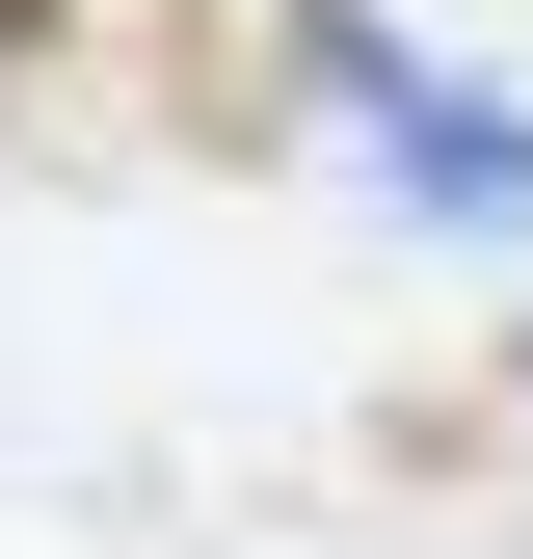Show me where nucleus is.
<instances>
[{
    "mask_svg": "<svg viewBox=\"0 0 533 559\" xmlns=\"http://www.w3.org/2000/svg\"><path fill=\"white\" fill-rule=\"evenodd\" d=\"M320 107H347L374 133V160H400V214H533V107H481V81H427V53H400V27H347V0H320Z\"/></svg>",
    "mask_w": 533,
    "mask_h": 559,
    "instance_id": "f257e3e1",
    "label": "nucleus"
},
{
    "mask_svg": "<svg viewBox=\"0 0 533 559\" xmlns=\"http://www.w3.org/2000/svg\"><path fill=\"white\" fill-rule=\"evenodd\" d=\"M27 27H54V0H0V53H27Z\"/></svg>",
    "mask_w": 533,
    "mask_h": 559,
    "instance_id": "f03ea898",
    "label": "nucleus"
},
{
    "mask_svg": "<svg viewBox=\"0 0 533 559\" xmlns=\"http://www.w3.org/2000/svg\"><path fill=\"white\" fill-rule=\"evenodd\" d=\"M507 373H533V346H507Z\"/></svg>",
    "mask_w": 533,
    "mask_h": 559,
    "instance_id": "7ed1b4c3",
    "label": "nucleus"
}]
</instances>
